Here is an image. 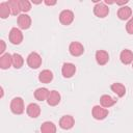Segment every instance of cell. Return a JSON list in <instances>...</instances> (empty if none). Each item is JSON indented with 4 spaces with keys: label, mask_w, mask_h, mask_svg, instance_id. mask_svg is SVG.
<instances>
[{
    "label": "cell",
    "mask_w": 133,
    "mask_h": 133,
    "mask_svg": "<svg viewBox=\"0 0 133 133\" xmlns=\"http://www.w3.org/2000/svg\"><path fill=\"white\" fill-rule=\"evenodd\" d=\"M24 100L21 97H16L10 102V110L14 114H22L24 112Z\"/></svg>",
    "instance_id": "cell-1"
},
{
    "label": "cell",
    "mask_w": 133,
    "mask_h": 133,
    "mask_svg": "<svg viewBox=\"0 0 133 133\" xmlns=\"http://www.w3.org/2000/svg\"><path fill=\"white\" fill-rule=\"evenodd\" d=\"M8 38H9V42L11 44H14V45H20L22 43V41H23V33H22V31L19 28L14 27L9 31Z\"/></svg>",
    "instance_id": "cell-2"
},
{
    "label": "cell",
    "mask_w": 133,
    "mask_h": 133,
    "mask_svg": "<svg viewBox=\"0 0 133 133\" xmlns=\"http://www.w3.org/2000/svg\"><path fill=\"white\" fill-rule=\"evenodd\" d=\"M27 64L31 69H37L42 64V57L36 52H31L27 56Z\"/></svg>",
    "instance_id": "cell-3"
},
{
    "label": "cell",
    "mask_w": 133,
    "mask_h": 133,
    "mask_svg": "<svg viewBox=\"0 0 133 133\" xmlns=\"http://www.w3.org/2000/svg\"><path fill=\"white\" fill-rule=\"evenodd\" d=\"M69 51H70V54L72 56L78 57L84 53V47L79 42H72L69 46Z\"/></svg>",
    "instance_id": "cell-4"
},
{
    "label": "cell",
    "mask_w": 133,
    "mask_h": 133,
    "mask_svg": "<svg viewBox=\"0 0 133 133\" xmlns=\"http://www.w3.org/2000/svg\"><path fill=\"white\" fill-rule=\"evenodd\" d=\"M91 114L94 116V118L96 119H104L107 115H108V109L100 106V105H96L92 107V110H91Z\"/></svg>",
    "instance_id": "cell-5"
},
{
    "label": "cell",
    "mask_w": 133,
    "mask_h": 133,
    "mask_svg": "<svg viewBox=\"0 0 133 133\" xmlns=\"http://www.w3.org/2000/svg\"><path fill=\"white\" fill-rule=\"evenodd\" d=\"M94 14L98 17V18H105L108 14H109V7L102 2H99L95 5L94 7Z\"/></svg>",
    "instance_id": "cell-6"
},
{
    "label": "cell",
    "mask_w": 133,
    "mask_h": 133,
    "mask_svg": "<svg viewBox=\"0 0 133 133\" xmlns=\"http://www.w3.org/2000/svg\"><path fill=\"white\" fill-rule=\"evenodd\" d=\"M59 21L62 25H70L74 21V12L70 9H63L59 14Z\"/></svg>",
    "instance_id": "cell-7"
},
{
    "label": "cell",
    "mask_w": 133,
    "mask_h": 133,
    "mask_svg": "<svg viewBox=\"0 0 133 133\" xmlns=\"http://www.w3.org/2000/svg\"><path fill=\"white\" fill-rule=\"evenodd\" d=\"M76 73V66L72 62H65L62 64L61 68V74L64 78H71Z\"/></svg>",
    "instance_id": "cell-8"
},
{
    "label": "cell",
    "mask_w": 133,
    "mask_h": 133,
    "mask_svg": "<svg viewBox=\"0 0 133 133\" xmlns=\"http://www.w3.org/2000/svg\"><path fill=\"white\" fill-rule=\"evenodd\" d=\"M75 125V119L72 115H63L59 119V127L63 130H69Z\"/></svg>",
    "instance_id": "cell-9"
},
{
    "label": "cell",
    "mask_w": 133,
    "mask_h": 133,
    "mask_svg": "<svg viewBox=\"0 0 133 133\" xmlns=\"http://www.w3.org/2000/svg\"><path fill=\"white\" fill-rule=\"evenodd\" d=\"M18 26L20 29H28L31 26V18L27 14H21L18 16Z\"/></svg>",
    "instance_id": "cell-10"
},
{
    "label": "cell",
    "mask_w": 133,
    "mask_h": 133,
    "mask_svg": "<svg viewBox=\"0 0 133 133\" xmlns=\"http://www.w3.org/2000/svg\"><path fill=\"white\" fill-rule=\"evenodd\" d=\"M96 61L100 65H105L109 60V54L105 50H98L96 52Z\"/></svg>",
    "instance_id": "cell-11"
},
{
    "label": "cell",
    "mask_w": 133,
    "mask_h": 133,
    "mask_svg": "<svg viewBox=\"0 0 133 133\" xmlns=\"http://www.w3.org/2000/svg\"><path fill=\"white\" fill-rule=\"evenodd\" d=\"M26 112H27L28 116L35 118V117L39 116V114H41V107L36 103H30L26 108Z\"/></svg>",
    "instance_id": "cell-12"
},
{
    "label": "cell",
    "mask_w": 133,
    "mask_h": 133,
    "mask_svg": "<svg viewBox=\"0 0 133 133\" xmlns=\"http://www.w3.org/2000/svg\"><path fill=\"white\" fill-rule=\"evenodd\" d=\"M12 65V55L9 53H5L0 56V68L2 70H6Z\"/></svg>",
    "instance_id": "cell-13"
},
{
    "label": "cell",
    "mask_w": 133,
    "mask_h": 133,
    "mask_svg": "<svg viewBox=\"0 0 133 133\" xmlns=\"http://www.w3.org/2000/svg\"><path fill=\"white\" fill-rule=\"evenodd\" d=\"M132 16V9L129 6H121L117 10V17L119 20H128Z\"/></svg>",
    "instance_id": "cell-14"
},
{
    "label": "cell",
    "mask_w": 133,
    "mask_h": 133,
    "mask_svg": "<svg viewBox=\"0 0 133 133\" xmlns=\"http://www.w3.org/2000/svg\"><path fill=\"white\" fill-rule=\"evenodd\" d=\"M60 94L57 91V90H51L49 96H48V99H47V103L50 105V106H56L57 104H59L60 102Z\"/></svg>",
    "instance_id": "cell-15"
},
{
    "label": "cell",
    "mask_w": 133,
    "mask_h": 133,
    "mask_svg": "<svg viewBox=\"0 0 133 133\" xmlns=\"http://www.w3.org/2000/svg\"><path fill=\"white\" fill-rule=\"evenodd\" d=\"M119 59L124 64H130L133 61V52L129 49H125L121 52Z\"/></svg>",
    "instance_id": "cell-16"
},
{
    "label": "cell",
    "mask_w": 133,
    "mask_h": 133,
    "mask_svg": "<svg viewBox=\"0 0 133 133\" xmlns=\"http://www.w3.org/2000/svg\"><path fill=\"white\" fill-rule=\"evenodd\" d=\"M100 103H101V106L104 107V108H109L111 106H113L115 103H116V100L113 99L111 96L109 95H103L101 96L100 98Z\"/></svg>",
    "instance_id": "cell-17"
},
{
    "label": "cell",
    "mask_w": 133,
    "mask_h": 133,
    "mask_svg": "<svg viewBox=\"0 0 133 133\" xmlns=\"http://www.w3.org/2000/svg\"><path fill=\"white\" fill-rule=\"evenodd\" d=\"M110 88H111V90H112L117 97H119V98L124 97L125 94H126V87H125V85L122 84V83H118V82L112 83L111 86H110Z\"/></svg>",
    "instance_id": "cell-18"
},
{
    "label": "cell",
    "mask_w": 133,
    "mask_h": 133,
    "mask_svg": "<svg viewBox=\"0 0 133 133\" xmlns=\"http://www.w3.org/2000/svg\"><path fill=\"white\" fill-rule=\"evenodd\" d=\"M50 91L48 88L46 87H39L37 89H35L34 91V98L37 100V101H45L48 99V96H49Z\"/></svg>",
    "instance_id": "cell-19"
},
{
    "label": "cell",
    "mask_w": 133,
    "mask_h": 133,
    "mask_svg": "<svg viewBox=\"0 0 133 133\" xmlns=\"http://www.w3.org/2000/svg\"><path fill=\"white\" fill-rule=\"evenodd\" d=\"M38 80L42 83H50L53 80V73L50 70H43L38 75Z\"/></svg>",
    "instance_id": "cell-20"
},
{
    "label": "cell",
    "mask_w": 133,
    "mask_h": 133,
    "mask_svg": "<svg viewBox=\"0 0 133 133\" xmlns=\"http://www.w3.org/2000/svg\"><path fill=\"white\" fill-rule=\"evenodd\" d=\"M42 133H56V126L52 122H44L41 126Z\"/></svg>",
    "instance_id": "cell-21"
},
{
    "label": "cell",
    "mask_w": 133,
    "mask_h": 133,
    "mask_svg": "<svg viewBox=\"0 0 133 133\" xmlns=\"http://www.w3.org/2000/svg\"><path fill=\"white\" fill-rule=\"evenodd\" d=\"M11 14L10 7L8 5L7 2H1L0 3V17L2 19H6L8 18V16Z\"/></svg>",
    "instance_id": "cell-22"
},
{
    "label": "cell",
    "mask_w": 133,
    "mask_h": 133,
    "mask_svg": "<svg viewBox=\"0 0 133 133\" xmlns=\"http://www.w3.org/2000/svg\"><path fill=\"white\" fill-rule=\"evenodd\" d=\"M9 7H10V10H11V14L14 16H17L20 14L21 9H20V2L19 0H9L7 1Z\"/></svg>",
    "instance_id": "cell-23"
},
{
    "label": "cell",
    "mask_w": 133,
    "mask_h": 133,
    "mask_svg": "<svg viewBox=\"0 0 133 133\" xmlns=\"http://www.w3.org/2000/svg\"><path fill=\"white\" fill-rule=\"evenodd\" d=\"M24 63V58L22 57V55H20L19 53H15L12 54V65L16 69H20L23 66Z\"/></svg>",
    "instance_id": "cell-24"
},
{
    "label": "cell",
    "mask_w": 133,
    "mask_h": 133,
    "mask_svg": "<svg viewBox=\"0 0 133 133\" xmlns=\"http://www.w3.org/2000/svg\"><path fill=\"white\" fill-rule=\"evenodd\" d=\"M19 2H20V9L21 11H23V14L31 9V3L28 0H19Z\"/></svg>",
    "instance_id": "cell-25"
},
{
    "label": "cell",
    "mask_w": 133,
    "mask_h": 133,
    "mask_svg": "<svg viewBox=\"0 0 133 133\" xmlns=\"http://www.w3.org/2000/svg\"><path fill=\"white\" fill-rule=\"evenodd\" d=\"M126 30L129 34H133V17H131L128 20V22L126 24Z\"/></svg>",
    "instance_id": "cell-26"
},
{
    "label": "cell",
    "mask_w": 133,
    "mask_h": 133,
    "mask_svg": "<svg viewBox=\"0 0 133 133\" xmlns=\"http://www.w3.org/2000/svg\"><path fill=\"white\" fill-rule=\"evenodd\" d=\"M0 55H3L4 54V51H5V48H6V45H5V42L3 39L0 41Z\"/></svg>",
    "instance_id": "cell-27"
},
{
    "label": "cell",
    "mask_w": 133,
    "mask_h": 133,
    "mask_svg": "<svg viewBox=\"0 0 133 133\" xmlns=\"http://www.w3.org/2000/svg\"><path fill=\"white\" fill-rule=\"evenodd\" d=\"M45 4L48 6H52L56 4V0H45Z\"/></svg>",
    "instance_id": "cell-28"
},
{
    "label": "cell",
    "mask_w": 133,
    "mask_h": 133,
    "mask_svg": "<svg viewBox=\"0 0 133 133\" xmlns=\"http://www.w3.org/2000/svg\"><path fill=\"white\" fill-rule=\"evenodd\" d=\"M114 3H116L117 5H122V6H125V4H127V3H128V0H121V1H117V0H115V1H114Z\"/></svg>",
    "instance_id": "cell-29"
},
{
    "label": "cell",
    "mask_w": 133,
    "mask_h": 133,
    "mask_svg": "<svg viewBox=\"0 0 133 133\" xmlns=\"http://www.w3.org/2000/svg\"><path fill=\"white\" fill-rule=\"evenodd\" d=\"M33 3H35V4H38V3H42V1H32Z\"/></svg>",
    "instance_id": "cell-30"
},
{
    "label": "cell",
    "mask_w": 133,
    "mask_h": 133,
    "mask_svg": "<svg viewBox=\"0 0 133 133\" xmlns=\"http://www.w3.org/2000/svg\"><path fill=\"white\" fill-rule=\"evenodd\" d=\"M132 68H133V61H132Z\"/></svg>",
    "instance_id": "cell-31"
}]
</instances>
